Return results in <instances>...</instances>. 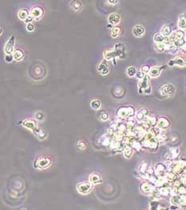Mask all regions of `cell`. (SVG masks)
I'll list each match as a JSON object with an SVG mask.
<instances>
[{
  "label": "cell",
  "instance_id": "cell-1",
  "mask_svg": "<svg viewBox=\"0 0 186 210\" xmlns=\"http://www.w3.org/2000/svg\"><path fill=\"white\" fill-rule=\"evenodd\" d=\"M175 92V88L171 84H167L161 88V94L164 96H173Z\"/></svg>",
  "mask_w": 186,
  "mask_h": 210
},
{
  "label": "cell",
  "instance_id": "cell-2",
  "mask_svg": "<svg viewBox=\"0 0 186 210\" xmlns=\"http://www.w3.org/2000/svg\"><path fill=\"white\" fill-rule=\"evenodd\" d=\"M14 45H15V37L12 36L11 37V39L8 40L7 43V44L5 46V52L7 54V55H11V52H13V48H14Z\"/></svg>",
  "mask_w": 186,
  "mask_h": 210
},
{
  "label": "cell",
  "instance_id": "cell-3",
  "mask_svg": "<svg viewBox=\"0 0 186 210\" xmlns=\"http://www.w3.org/2000/svg\"><path fill=\"white\" fill-rule=\"evenodd\" d=\"M121 20V18L119 15L116 14V13H113V14H111V15L109 16V22L113 24V25H117L119 23Z\"/></svg>",
  "mask_w": 186,
  "mask_h": 210
},
{
  "label": "cell",
  "instance_id": "cell-4",
  "mask_svg": "<svg viewBox=\"0 0 186 210\" xmlns=\"http://www.w3.org/2000/svg\"><path fill=\"white\" fill-rule=\"evenodd\" d=\"M133 31L134 35L137 37L142 36L144 33H145V28L142 26H141V25H137V26L134 27V28H133Z\"/></svg>",
  "mask_w": 186,
  "mask_h": 210
},
{
  "label": "cell",
  "instance_id": "cell-5",
  "mask_svg": "<svg viewBox=\"0 0 186 210\" xmlns=\"http://www.w3.org/2000/svg\"><path fill=\"white\" fill-rule=\"evenodd\" d=\"M42 13H43V11L42 9L38 7H34L32 10H31V14H32V16L36 18V19H38V18H40L41 16L42 15Z\"/></svg>",
  "mask_w": 186,
  "mask_h": 210
},
{
  "label": "cell",
  "instance_id": "cell-6",
  "mask_svg": "<svg viewBox=\"0 0 186 210\" xmlns=\"http://www.w3.org/2000/svg\"><path fill=\"white\" fill-rule=\"evenodd\" d=\"M115 53L116 55H119V56H123L125 54V48L122 45V43H117L115 46Z\"/></svg>",
  "mask_w": 186,
  "mask_h": 210
},
{
  "label": "cell",
  "instance_id": "cell-7",
  "mask_svg": "<svg viewBox=\"0 0 186 210\" xmlns=\"http://www.w3.org/2000/svg\"><path fill=\"white\" fill-rule=\"evenodd\" d=\"M71 7L74 11H80L82 9V4L81 3V2L79 1H73L72 2Z\"/></svg>",
  "mask_w": 186,
  "mask_h": 210
},
{
  "label": "cell",
  "instance_id": "cell-8",
  "mask_svg": "<svg viewBox=\"0 0 186 210\" xmlns=\"http://www.w3.org/2000/svg\"><path fill=\"white\" fill-rule=\"evenodd\" d=\"M161 72V69L159 67H152L150 71V74L151 76L153 77H157L159 75V74Z\"/></svg>",
  "mask_w": 186,
  "mask_h": 210
},
{
  "label": "cell",
  "instance_id": "cell-9",
  "mask_svg": "<svg viewBox=\"0 0 186 210\" xmlns=\"http://www.w3.org/2000/svg\"><path fill=\"white\" fill-rule=\"evenodd\" d=\"M23 52L20 50H16L14 53V58L15 59H16L17 61H20L22 60V58H23Z\"/></svg>",
  "mask_w": 186,
  "mask_h": 210
},
{
  "label": "cell",
  "instance_id": "cell-10",
  "mask_svg": "<svg viewBox=\"0 0 186 210\" xmlns=\"http://www.w3.org/2000/svg\"><path fill=\"white\" fill-rule=\"evenodd\" d=\"M98 70L102 72V74L103 75H106V74L108 73V66L106 65L105 63H102L100 65L98 66Z\"/></svg>",
  "mask_w": 186,
  "mask_h": 210
},
{
  "label": "cell",
  "instance_id": "cell-11",
  "mask_svg": "<svg viewBox=\"0 0 186 210\" xmlns=\"http://www.w3.org/2000/svg\"><path fill=\"white\" fill-rule=\"evenodd\" d=\"M178 26L181 28H186V17L184 15H181L179 18Z\"/></svg>",
  "mask_w": 186,
  "mask_h": 210
},
{
  "label": "cell",
  "instance_id": "cell-12",
  "mask_svg": "<svg viewBox=\"0 0 186 210\" xmlns=\"http://www.w3.org/2000/svg\"><path fill=\"white\" fill-rule=\"evenodd\" d=\"M18 17L21 18V19H25L26 18H28V11H26V9H22L21 11H19L18 13Z\"/></svg>",
  "mask_w": 186,
  "mask_h": 210
},
{
  "label": "cell",
  "instance_id": "cell-13",
  "mask_svg": "<svg viewBox=\"0 0 186 210\" xmlns=\"http://www.w3.org/2000/svg\"><path fill=\"white\" fill-rule=\"evenodd\" d=\"M121 33V29L120 27H114L112 30V36L113 38H117Z\"/></svg>",
  "mask_w": 186,
  "mask_h": 210
},
{
  "label": "cell",
  "instance_id": "cell-14",
  "mask_svg": "<svg viewBox=\"0 0 186 210\" xmlns=\"http://www.w3.org/2000/svg\"><path fill=\"white\" fill-rule=\"evenodd\" d=\"M174 61H175L176 64L180 65V66H184L185 64H186L185 60L183 59L182 57H177V58L174 59Z\"/></svg>",
  "mask_w": 186,
  "mask_h": 210
},
{
  "label": "cell",
  "instance_id": "cell-15",
  "mask_svg": "<svg viewBox=\"0 0 186 210\" xmlns=\"http://www.w3.org/2000/svg\"><path fill=\"white\" fill-rule=\"evenodd\" d=\"M104 55L106 56V59H110L111 58H113L116 55V53H115V52H113V51H106L105 53H104Z\"/></svg>",
  "mask_w": 186,
  "mask_h": 210
},
{
  "label": "cell",
  "instance_id": "cell-16",
  "mask_svg": "<svg viewBox=\"0 0 186 210\" xmlns=\"http://www.w3.org/2000/svg\"><path fill=\"white\" fill-rule=\"evenodd\" d=\"M161 31H162V34L164 35H169L170 34H171V28L169 27L168 26H164L162 30H161Z\"/></svg>",
  "mask_w": 186,
  "mask_h": 210
},
{
  "label": "cell",
  "instance_id": "cell-17",
  "mask_svg": "<svg viewBox=\"0 0 186 210\" xmlns=\"http://www.w3.org/2000/svg\"><path fill=\"white\" fill-rule=\"evenodd\" d=\"M148 81H149V77L148 76H146V77L143 78V80L142 82V84H140L141 88L146 89L147 88V86H148Z\"/></svg>",
  "mask_w": 186,
  "mask_h": 210
},
{
  "label": "cell",
  "instance_id": "cell-18",
  "mask_svg": "<svg viewBox=\"0 0 186 210\" xmlns=\"http://www.w3.org/2000/svg\"><path fill=\"white\" fill-rule=\"evenodd\" d=\"M91 107L94 109H98L101 107V103L99 100H93L91 102Z\"/></svg>",
  "mask_w": 186,
  "mask_h": 210
},
{
  "label": "cell",
  "instance_id": "cell-19",
  "mask_svg": "<svg viewBox=\"0 0 186 210\" xmlns=\"http://www.w3.org/2000/svg\"><path fill=\"white\" fill-rule=\"evenodd\" d=\"M127 73L129 76H134L136 73H137V71H136L135 67H129L127 70Z\"/></svg>",
  "mask_w": 186,
  "mask_h": 210
},
{
  "label": "cell",
  "instance_id": "cell-20",
  "mask_svg": "<svg viewBox=\"0 0 186 210\" xmlns=\"http://www.w3.org/2000/svg\"><path fill=\"white\" fill-rule=\"evenodd\" d=\"M154 40L155 42H157L158 43H160L161 42L164 40V37L161 35V34H156L154 36Z\"/></svg>",
  "mask_w": 186,
  "mask_h": 210
},
{
  "label": "cell",
  "instance_id": "cell-21",
  "mask_svg": "<svg viewBox=\"0 0 186 210\" xmlns=\"http://www.w3.org/2000/svg\"><path fill=\"white\" fill-rule=\"evenodd\" d=\"M156 48H157V49L158 50V52H162V51L164 50V46L162 44V43H157V46H156Z\"/></svg>",
  "mask_w": 186,
  "mask_h": 210
},
{
  "label": "cell",
  "instance_id": "cell-22",
  "mask_svg": "<svg viewBox=\"0 0 186 210\" xmlns=\"http://www.w3.org/2000/svg\"><path fill=\"white\" fill-rule=\"evenodd\" d=\"M26 29H27V31H33L34 30V26L33 24H31V23H28L27 26H26Z\"/></svg>",
  "mask_w": 186,
  "mask_h": 210
},
{
  "label": "cell",
  "instance_id": "cell-23",
  "mask_svg": "<svg viewBox=\"0 0 186 210\" xmlns=\"http://www.w3.org/2000/svg\"><path fill=\"white\" fill-rule=\"evenodd\" d=\"M142 72H148L149 71H150V67L147 66V65H145V66H143L142 67Z\"/></svg>",
  "mask_w": 186,
  "mask_h": 210
},
{
  "label": "cell",
  "instance_id": "cell-24",
  "mask_svg": "<svg viewBox=\"0 0 186 210\" xmlns=\"http://www.w3.org/2000/svg\"><path fill=\"white\" fill-rule=\"evenodd\" d=\"M6 60L7 61V62H11L12 61V59H13V56L12 55H7L6 56Z\"/></svg>",
  "mask_w": 186,
  "mask_h": 210
},
{
  "label": "cell",
  "instance_id": "cell-25",
  "mask_svg": "<svg viewBox=\"0 0 186 210\" xmlns=\"http://www.w3.org/2000/svg\"><path fill=\"white\" fill-rule=\"evenodd\" d=\"M102 119L103 120H106L108 119V114L106 113V112H103V114L102 115Z\"/></svg>",
  "mask_w": 186,
  "mask_h": 210
},
{
  "label": "cell",
  "instance_id": "cell-26",
  "mask_svg": "<svg viewBox=\"0 0 186 210\" xmlns=\"http://www.w3.org/2000/svg\"><path fill=\"white\" fill-rule=\"evenodd\" d=\"M137 78H141V79L144 78V74H143V72H137Z\"/></svg>",
  "mask_w": 186,
  "mask_h": 210
},
{
  "label": "cell",
  "instance_id": "cell-27",
  "mask_svg": "<svg viewBox=\"0 0 186 210\" xmlns=\"http://www.w3.org/2000/svg\"><path fill=\"white\" fill-rule=\"evenodd\" d=\"M175 61L174 60H170L169 62H168V65L169 66H173V65H175Z\"/></svg>",
  "mask_w": 186,
  "mask_h": 210
},
{
  "label": "cell",
  "instance_id": "cell-28",
  "mask_svg": "<svg viewBox=\"0 0 186 210\" xmlns=\"http://www.w3.org/2000/svg\"><path fill=\"white\" fill-rule=\"evenodd\" d=\"M32 19H33V18H32V17H30V16H29V17H28V18H27V19H26L25 21H26V22H30H30H31V21H32Z\"/></svg>",
  "mask_w": 186,
  "mask_h": 210
},
{
  "label": "cell",
  "instance_id": "cell-29",
  "mask_svg": "<svg viewBox=\"0 0 186 210\" xmlns=\"http://www.w3.org/2000/svg\"><path fill=\"white\" fill-rule=\"evenodd\" d=\"M109 3H110L115 4V3H117V1H109Z\"/></svg>",
  "mask_w": 186,
  "mask_h": 210
}]
</instances>
